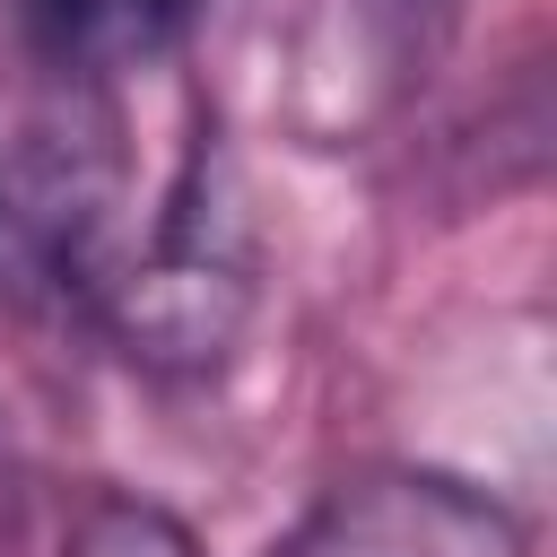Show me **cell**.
Here are the masks:
<instances>
[{"instance_id": "3", "label": "cell", "mask_w": 557, "mask_h": 557, "mask_svg": "<svg viewBox=\"0 0 557 557\" xmlns=\"http://www.w3.org/2000/svg\"><path fill=\"white\" fill-rule=\"evenodd\" d=\"M270 557H522V522L444 470H357L322 487Z\"/></svg>"}, {"instance_id": "4", "label": "cell", "mask_w": 557, "mask_h": 557, "mask_svg": "<svg viewBox=\"0 0 557 557\" xmlns=\"http://www.w3.org/2000/svg\"><path fill=\"white\" fill-rule=\"evenodd\" d=\"M0 9L26 78H61V87H122L174 61L191 26V0H0Z\"/></svg>"}, {"instance_id": "2", "label": "cell", "mask_w": 557, "mask_h": 557, "mask_svg": "<svg viewBox=\"0 0 557 557\" xmlns=\"http://www.w3.org/2000/svg\"><path fill=\"white\" fill-rule=\"evenodd\" d=\"M244 313H252V235H244V209H235L218 148L200 139L174 165L165 200L148 209V235L122 261L96 322L148 374H209L235 348Z\"/></svg>"}, {"instance_id": "6", "label": "cell", "mask_w": 557, "mask_h": 557, "mask_svg": "<svg viewBox=\"0 0 557 557\" xmlns=\"http://www.w3.org/2000/svg\"><path fill=\"white\" fill-rule=\"evenodd\" d=\"M453 26H461V0H366V35H374V52H383V70L400 87L435 70Z\"/></svg>"}, {"instance_id": "5", "label": "cell", "mask_w": 557, "mask_h": 557, "mask_svg": "<svg viewBox=\"0 0 557 557\" xmlns=\"http://www.w3.org/2000/svg\"><path fill=\"white\" fill-rule=\"evenodd\" d=\"M61 557H200V540L165 505L131 496V487H96V496H78Z\"/></svg>"}, {"instance_id": "1", "label": "cell", "mask_w": 557, "mask_h": 557, "mask_svg": "<svg viewBox=\"0 0 557 557\" xmlns=\"http://www.w3.org/2000/svg\"><path fill=\"white\" fill-rule=\"evenodd\" d=\"M139 235L131 122L113 87L26 78L17 96H0V305L96 322Z\"/></svg>"}]
</instances>
